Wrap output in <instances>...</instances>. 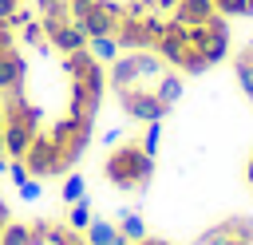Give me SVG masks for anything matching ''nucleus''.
Returning a JSON list of instances; mask_svg holds the SVG:
<instances>
[{"instance_id": "obj_1", "label": "nucleus", "mask_w": 253, "mask_h": 245, "mask_svg": "<svg viewBox=\"0 0 253 245\" xmlns=\"http://www.w3.org/2000/svg\"><path fill=\"white\" fill-rule=\"evenodd\" d=\"M103 174H107V182H111L115 190L138 194V190H146L150 178H154V158H150L138 142H123V146H115V150L107 154Z\"/></svg>"}, {"instance_id": "obj_2", "label": "nucleus", "mask_w": 253, "mask_h": 245, "mask_svg": "<svg viewBox=\"0 0 253 245\" xmlns=\"http://www.w3.org/2000/svg\"><path fill=\"white\" fill-rule=\"evenodd\" d=\"M186 32H190V47H194V51H202L210 67H213V63H221V59L229 55V24H225V16H221V12H213V16H210V20H202V24H190Z\"/></svg>"}, {"instance_id": "obj_3", "label": "nucleus", "mask_w": 253, "mask_h": 245, "mask_svg": "<svg viewBox=\"0 0 253 245\" xmlns=\"http://www.w3.org/2000/svg\"><path fill=\"white\" fill-rule=\"evenodd\" d=\"M20 162L28 166L32 178H59V174H67V166L59 162V150H55V142H51L47 130H36L32 134V146L24 150Z\"/></svg>"}, {"instance_id": "obj_4", "label": "nucleus", "mask_w": 253, "mask_h": 245, "mask_svg": "<svg viewBox=\"0 0 253 245\" xmlns=\"http://www.w3.org/2000/svg\"><path fill=\"white\" fill-rule=\"evenodd\" d=\"M119 107L134 119V122H162L166 115H170V107L154 95V91H146V87H130V91H119Z\"/></svg>"}, {"instance_id": "obj_5", "label": "nucleus", "mask_w": 253, "mask_h": 245, "mask_svg": "<svg viewBox=\"0 0 253 245\" xmlns=\"http://www.w3.org/2000/svg\"><path fill=\"white\" fill-rule=\"evenodd\" d=\"M24 83H28V55L20 47H12V51L0 55V95L4 91H16Z\"/></svg>"}, {"instance_id": "obj_6", "label": "nucleus", "mask_w": 253, "mask_h": 245, "mask_svg": "<svg viewBox=\"0 0 253 245\" xmlns=\"http://www.w3.org/2000/svg\"><path fill=\"white\" fill-rule=\"evenodd\" d=\"M47 47H55L59 55L79 51V47H87V32H83L75 20H67V24H59L55 32H47Z\"/></svg>"}, {"instance_id": "obj_7", "label": "nucleus", "mask_w": 253, "mask_h": 245, "mask_svg": "<svg viewBox=\"0 0 253 245\" xmlns=\"http://www.w3.org/2000/svg\"><path fill=\"white\" fill-rule=\"evenodd\" d=\"M217 8H213V0H178L174 4V12H170V20L174 24H202V20H210Z\"/></svg>"}, {"instance_id": "obj_8", "label": "nucleus", "mask_w": 253, "mask_h": 245, "mask_svg": "<svg viewBox=\"0 0 253 245\" xmlns=\"http://www.w3.org/2000/svg\"><path fill=\"white\" fill-rule=\"evenodd\" d=\"M83 241H87V245H130V241L119 233V225H111V221H103V217H91V225L83 229Z\"/></svg>"}, {"instance_id": "obj_9", "label": "nucleus", "mask_w": 253, "mask_h": 245, "mask_svg": "<svg viewBox=\"0 0 253 245\" xmlns=\"http://www.w3.org/2000/svg\"><path fill=\"white\" fill-rule=\"evenodd\" d=\"M166 107H174L178 99H182V91H186V83H182V71H162L158 79H154V87H150Z\"/></svg>"}, {"instance_id": "obj_10", "label": "nucleus", "mask_w": 253, "mask_h": 245, "mask_svg": "<svg viewBox=\"0 0 253 245\" xmlns=\"http://www.w3.org/2000/svg\"><path fill=\"white\" fill-rule=\"evenodd\" d=\"M87 51H91L99 63H115V59L123 55V47H119L115 36H91V40H87Z\"/></svg>"}, {"instance_id": "obj_11", "label": "nucleus", "mask_w": 253, "mask_h": 245, "mask_svg": "<svg viewBox=\"0 0 253 245\" xmlns=\"http://www.w3.org/2000/svg\"><path fill=\"white\" fill-rule=\"evenodd\" d=\"M119 233L126 241H142L146 237V221L134 213V209H119Z\"/></svg>"}, {"instance_id": "obj_12", "label": "nucleus", "mask_w": 253, "mask_h": 245, "mask_svg": "<svg viewBox=\"0 0 253 245\" xmlns=\"http://www.w3.org/2000/svg\"><path fill=\"white\" fill-rule=\"evenodd\" d=\"M67 225H71V229H79V233H83V229L91 225V198H87V194H83L79 202H71V213H67Z\"/></svg>"}, {"instance_id": "obj_13", "label": "nucleus", "mask_w": 253, "mask_h": 245, "mask_svg": "<svg viewBox=\"0 0 253 245\" xmlns=\"http://www.w3.org/2000/svg\"><path fill=\"white\" fill-rule=\"evenodd\" d=\"M221 229H225L233 241H253V217H237V213H233V217L221 221Z\"/></svg>"}, {"instance_id": "obj_14", "label": "nucleus", "mask_w": 253, "mask_h": 245, "mask_svg": "<svg viewBox=\"0 0 253 245\" xmlns=\"http://www.w3.org/2000/svg\"><path fill=\"white\" fill-rule=\"evenodd\" d=\"M233 75H237L241 91L253 99V59H249V55H241V51H237V59H233Z\"/></svg>"}, {"instance_id": "obj_15", "label": "nucleus", "mask_w": 253, "mask_h": 245, "mask_svg": "<svg viewBox=\"0 0 253 245\" xmlns=\"http://www.w3.org/2000/svg\"><path fill=\"white\" fill-rule=\"evenodd\" d=\"M28 225L24 221H8L4 229H0V245H28Z\"/></svg>"}, {"instance_id": "obj_16", "label": "nucleus", "mask_w": 253, "mask_h": 245, "mask_svg": "<svg viewBox=\"0 0 253 245\" xmlns=\"http://www.w3.org/2000/svg\"><path fill=\"white\" fill-rule=\"evenodd\" d=\"M87 194V182H83V174H67L63 178V190H59V198L63 202H79Z\"/></svg>"}, {"instance_id": "obj_17", "label": "nucleus", "mask_w": 253, "mask_h": 245, "mask_svg": "<svg viewBox=\"0 0 253 245\" xmlns=\"http://www.w3.org/2000/svg\"><path fill=\"white\" fill-rule=\"evenodd\" d=\"M158 142H162V122H146V134H142V142H138V146L154 158V154H158Z\"/></svg>"}, {"instance_id": "obj_18", "label": "nucleus", "mask_w": 253, "mask_h": 245, "mask_svg": "<svg viewBox=\"0 0 253 245\" xmlns=\"http://www.w3.org/2000/svg\"><path fill=\"white\" fill-rule=\"evenodd\" d=\"M194 245H233V237H229V233L221 229V221H217V225H210V229H206Z\"/></svg>"}, {"instance_id": "obj_19", "label": "nucleus", "mask_w": 253, "mask_h": 245, "mask_svg": "<svg viewBox=\"0 0 253 245\" xmlns=\"http://www.w3.org/2000/svg\"><path fill=\"white\" fill-rule=\"evenodd\" d=\"M16 190H20V198H24V202H40V194H43L40 178H28V182H20Z\"/></svg>"}, {"instance_id": "obj_20", "label": "nucleus", "mask_w": 253, "mask_h": 245, "mask_svg": "<svg viewBox=\"0 0 253 245\" xmlns=\"http://www.w3.org/2000/svg\"><path fill=\"white\" fill-rule=\"evenodd\" d=\"M12 47H20V43H16V32H12V24H8V20H0V55H4V51H12Z\"/></svg>"}, {"instance_id": "obj_21", "label": "nucleus", "mask_w": 253, "mask_h": 245, "mask_svg": "<svg viewBox=\"0 0 253 245\" xmlns=\"http://www.w3.org/2000/svg\"><path fill=\"white\" fill-rule=\"evenodd\" d=\"M103 142H107V146H119V142H123V130H119V126H111V130L103 134Z\"/></svg>"}, {"instance_id": "obj_22", "label": "nucleus", "mask_w": 253, "mask_h": 245, "mask_svg": "<svg viewBox=\"0 0 253 245\" xmlns=\"http://www.w3.org/2000/svg\"><path fill=\"white\" fill-rule=\"evenodd\" d=\"M16 8H20V0H0V20H8Z\"/></svg>"}, {"instance_id": "obj_23", "label": "nucleus", "mask_w": 253, "mask_h": 245, "mask_svg": "<svg viewBox=\"0 0 253 245\" xmlns=\"http://www.w3.org/2000/svg\"><path fill=\"white\" fill-rule=\"evenodd\" d=\"M130 245H170V241H162V237H142V241H130Z\"/></svg>"}, {"instance_id": "obj_24", "label": "nucleus", "mask_w": 253, "mask_h": 245, "mask_svg": "<svg viewBox=\"0 0 253 245\" xmlns=\"http://www.w3.org/2000/svg\"><path fill=\"white\" fill-rule=\"evenodd\" d=\"M233 245H253V241H233Z\"/></svg>"}]
</instances>
